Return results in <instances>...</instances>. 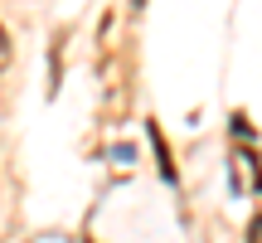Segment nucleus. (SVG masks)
<instances>
[{"label": "nucleus", "mask_w": 262, "mask_h": 243, "mask_svg": "<svg viewBox=\"0 0 262 243\" xmlns=\"http://www.w3.org/2000/svg\"><path fill=\"white\" fill-rule=\"evenodd\" d=\"M10 68V39H5V29H0V73Z\"/></svg>", "instance_id": "nucleus-1"}]
</instances>
